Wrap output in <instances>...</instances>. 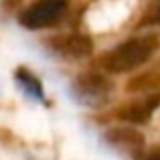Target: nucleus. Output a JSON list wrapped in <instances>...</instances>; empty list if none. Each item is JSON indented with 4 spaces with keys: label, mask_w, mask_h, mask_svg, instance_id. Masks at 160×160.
Segmentation results:
<instances>
[{
    "label": "nucleus",
    "mask_w": 160,
    "mask_h": 160,
    "mask_svg": "<svg viewBox=\"0 0 160 160\" xmlns=\"http://www.w3.org/2000/svg\"><path fill=\"white\" fill-rule=\"evenodd\" d=\"M67 10V0H39L20 14V24L31 31L59 22Z\"/></svg>",
    "instance_id": "nucleus-2"
},
{
    "label": "nucleus",
    "mask_w": 160,
    "mask_h": 160,
    "mask_svg": "<svg viewBox=\"0 0 160 160\" xmlns=\"http://www.w3.org/2000/svg\"><path fill=\"white\" fill-rule=\"evenodd\" d=\"M106 140L112 146L130 154H140L144 148V136L132 128H109L106 132Z\"/></svg>",
    "instance_id": "nucleus-6"
},
{
    "label": "nucleus",
    "mask_w": 160,
    "mask_h": 160,
    "mask_svg": "<svg viewBox=\"0 0 160 160\" xmlns=\"http://www.w3.org/2000/svg\"><path fill=\"white\" fill-rule=\"evenodd\" d=\"M51 47L55 53L63 55V57L69 59H81L87 57L93 51V43H91L89 37L85 35H61L55 37L51 41Z\"/></svg>",
    "instance_id": "nucleus-5"
},
{
    "label": "nucleus",
    "mask_w": 160,
    "mask_h": 160,
    "mask_svg": "<svg viewBox=\"0 0 160 160\" xmlns=\"http://www.w3.org/2000/svg\"><path fill=\"white\" fill-rule=\"evenodd\" d=\"M160 106V93H144L142 98L134 99V102L124 103L118 109V118L132 124H144L150 120L152 112Z\"/></svg>",
    "instance_id": "nucleus-4"
},
{
    "label": "nucleus",
    "mask_w": 160,
    "mask_h": 160,
    "mask_svg": "<svg viewBox=\"0 0 160 160\" xmlns=\"http://www.w3.org/2000/svg\"><path fill=\"white\" fill-rule=\"evenodd\" d=\"M140 160H160V146H156V148H152L146 156H142Z\"/></svg>",
    "instance_id": "nucleus-10"
},
{
    "label": "nucleus",
    "mask_w": 160,
    "mask_h": 160,
    "mask_svg": "<svg viewBox=\"0 0 160 160\" xmlns=\"http://www.w3.org/2000/svg\"><path fill=\"white\" fill-rule=\"evenodd\" d=\"M146 24H160V0H154L150 4V8L144 12L140 27H146Z\"/></svg>",
    "instance_id": "nucleus-9"
},
{
    "label": "nucleus",
    "mask_w": 160,
    "mask_h": 160,
    "mask_svg": "<svg viewBox=\"0 0 160 160\" xmlns=\"http://www.w3.org/2000/svg\"><path fill=\"white\" fill-rule=\"evenodd\" d=\"M158 47H160V39L156 35L138 37V39L126 41L120 47L106 53L99 61V65L109 73H126V71H132L136 67L144 65L158 51Z\"/></svg>",
    "instance_id": "nucleus-1"
},
{
    "label": "nucleus",
    "mask_w": 160,
    "mask_h": 160,
    "mask_svg": "<svg viewBox=\"0 0 160 160\" xmlns=\"http://www.w3.org/2000/svg\"><path fill=\"white\" fill-rule=\"evenodd\" d=\"M154 87H160V75L158 73H144L134 77L128 83V91H142V93H152Z\"/></svg>",
    "instance_id": "nucleus-7"
},
{
    "label": "nucleus",
    "mask_w": 160,
    "mask_h": 160,
    "mask_svg": "<svg viewBox=\"0 0 160 160\" xmlns=\"http://www.w3.org/2000/svg\"><path fill=\"white\" fill-rule=\"evenodd\" d=\"M16 79H18V83L32 95V98L43 99V87H41L39 79H37L35 75H31L27 69H18L16 71Z\"/></svg>",
    "instance_id": "nucleus-8"
},
{
    "label": "nucleus",
    "mask_w": 160,
    "mask_h": 160,
    "mask_svg": "<svg viewBox=\"0 0 160 160\" xmlns=\"http://www.w3.org/2000/svg\"><path fill=\"white\" fill-rule=\"evenodd\" d=\"M73 89L81 102L89 103V106H98V103H103L108 99L109 83L106 77H102L98 73H85L81 77H77Z\"/></svg>",
    "instance_id": "nucleus-3"
}]
</instances>
